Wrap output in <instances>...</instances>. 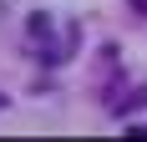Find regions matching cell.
Wrapping results in <instances>:
<instances>
[{
    "mask_svg": "<svg viewBox=\"0 0 147 142\" xmlns=\"http://www.w3.org/2000/svg\"><path fill=\"white\" fill-rule=\"evenodd\" d=\"M127 137H147V127H137V122H132V127H127Z\"/></svg>",
    "mask_w": 147,
    "mask_h": 142,
    "instance_id": "cell-1",
    "label": "cell"
},
{
    "mask_svg": "<svg viewBox=\"0 0 147 142\" xmlns=\"http://www.w3.org/2000/svg\"><path fill=\"white\" fill-rule=\"evenodd\" d=\"M132 10H137V15H147V0H132Z\"/></svg>",
    "mask_w": 147,
    "mask_h": 142,
    "instance_id": "cell-2",
    "label": "cell"
},
{
    "mask_svg": "<svg viewBox=\"0 0 147 142\" xmlns=\"http://www.w3.org/2000/svg\"><path fill=\"white\" fill-rule=\"evenodd\" d=\"M0 107H5V97H0Z\"/></svg>",
    "mask_w": 147,
    "mask_h": 142,
    "instance_id": "cell-3",
    "label": "cell"
}]
</instances>
